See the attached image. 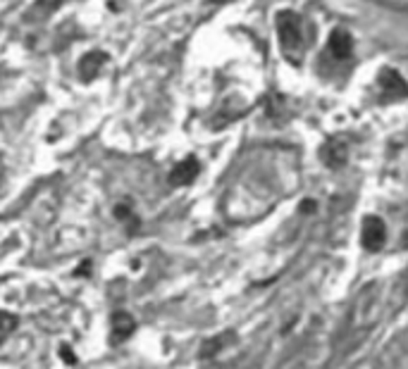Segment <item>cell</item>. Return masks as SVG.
<instances>
[{
  "label": "cell",
  "mask_w": 408,
  "mask_h": 369,
  "mask_svg": "<svg viewBox=\"0 0 408 369\" xmlns=\"http://www.w3.org/2000/svg\"><path fill=\"white\" fill-rule=\"evenodd\" d=\"M275 26L284 58L292 65H301V60H304V26H301V17L292 13V10H282L275 17Z\"/></svg>",
  "instance_id": "obj_1"
},
{
  "label": "cell",
  "mask_w": 408,
  "mask_h": 369,
  "mask_svg": "<svg viewBox=\"0 0 408 369\" xmlns=\"http://www.w3.org/2000/svg\"><path fill=\"white\" fill-rule=\"evenodd\" d=\"M377 86H379V93H382V100H387V103L389 100L394 103V100L408 98V83L394 67H384V69L379 72Z\"/></svg>",
  "instance_id": "obj_2"
},
{
  "label": "cell",
  "mask_w": 408,
  "mask_h": 369,
  "mask_svg": "<svg viewBox=\"0 0 408 369\" xmlns=\"http://www.w3.org/2000/svg\"><path fill=\"white\" fill-rule=\"evenodd\" d=\"M384 241H387V227H384V222L375 215H368L363 220V229H361L363 248L370 250V253H377V250H382Z\"/></svg>",
  "instance_id": "obj_3"
},
{
  "label": "cell",
  "mask_w": 408,
  "mask_h": 369,
  "mask_svg": "<svg viewBox=\"0 0 408 369\" xmlns=\"http://www.w3.org/2000/svg\"><path fill=\"white\" fill-rule=\"evenodd\" d=\"M327 53L332 55L334 60H339V63H346V60L354 55V38H351V33L346 29H334L329 33Z\"/></svg>",
  "instance_id": "obj_4"
},
{
  "label": "cell",
  "mask_w": 408,
  "mask_h": 369,
  "mask_svg": "<svg viewBox=\"0 0 408 369\" xmlns=\"http://www.w3.org/2000/svg\"><path fill=\"white\" fill-rule=\"evenodd\" d=\"M201 165L196 158H187L182 160L180 165H175V170L170 172V183L172 186H189L194 179L198 177Z\"/></svg>",
  "instance_id": "obj_5"
},
{
  "label": "cell",
  "mask_w": 408,
  "mask_h": 369,
  "mask_svg": "<svg viewBox=\"0 0 408 369\" xmlns=\"http://www.w3.org/2000/svg\"><path fill=\"white\" fill-rule=\"evenodd\" d=\"M136 331V322H134V317L130 312L120 310L113 315V336H110V343H125L127 338L132 336V334Z\"/></svg>",
  "instance_id": "obj_6"
},
{
  "label": "cell",
  "mask_w": 408,
  "mask_h": 369,
  "mask_svg": "<svg viewBox=\"0 0 408 369\" xmlns=\"http://www.w3.org/2000/svg\"><path fill=\"white\" fill-rule=\"evenodd\" d=\"M108 63V55L100 53V50H93V53H86L79 63V76L81 81H93L98 76V72L103 69V65Z\"/></svg>",
  "instance_id": "obj_7"
},
{
  "label": "cell",
  "mask_w": 408,
  "mask_h": 369,
  "mask_svg": "<svg viewBox=\"0 0 408 369\" xmlns=\"http://www.w3.org/2000/svg\"><path fill=\"white\" fill-rule=\"evenodd\" d=\"M320 158L329 167V170H334V167H342L346 162V145L342 141H327L325 145H322V150H320Z\"/></svg>",
  "instance_id": "obj_8"
},
{
  "label": "cell",
  "mask_w": 408,
  "mask_h": 369,
  "mask_svg": "<svg viewBox=\"0 0 408 369\" xmlns=\"http://www.w3.org/2000/svg\"><path fill=\"white\" fill-rule=\"evenodd\" d=\"M67 0H36L33 3V8H31V17H48V15H53L55 10L60 8V5H65Z\"/></svg>",
  "instance_id": "obj_9"
},
{
  "label": "cell",
  "mask_w": 408,
  "mask_h": 369,
  "mask_svg": "<svg viewBox=\"0 0 408 369\" xmlns=\"http://www.w3.org/2000/svg\"><path fill=\"white\" fill-rule=\"evenodd\" d=\"M17 324H19V320L13 315V312L8 310H0V343H3L5 338L10 336V334L17 329Z\"/></svg>",
  "instance_id": "obj_10"
},
{
  "label": "cell",
  "mask_w": 408,
  "mask_h": 369,
  "mask_svg": "<svg viewBox=\"0 0 408 369\" xmlns=\"http://www.w3.org/2000/svg\"><path fill=\"white\" fill-rule=\"evenodd\" d=\"M232 338V334H225V336H215V338H210V341H205L203 345H201V357H212V355H217V350L222 348V345L227 343V341Z\"/></svg>",
  "instance_id": "obj_11"
},
{
  "label": "cell",
  "mask_w": 408,
  "mask_h": 369,
  "mask_svg": "<svg viewBox=\"0 0 408 369\" xmlns=\"http://www.w3.org/2000/svg\"><path fill=\"white\" fill-rule=\"evenodd\" d=\"M60 355H63V360L67 365H77V357L70 353V345H63V350H60Z\"/></svg>",
  "instance_id": "obj_12"
},
{
  "label": "cell",
  "mask_w": 408,
  "mask_h": 369,
  "mask_svg": "<svg viewBox=\"0 0 408 369\" xmlns=\"http://www.w3.org/2000/svg\"><path fill=\"white\" fill-rule=\"evenodd\" d=\"M3 179H5V172H3V167H0V191H3Z\"/></svg>",
  "instance_id": "obj_13"
},
{
  "label": "cell",
  "mask_w": 408,
  "mask_h": 369,
  "mask_svg": "<svg viewBox=\"0 0 408 369\" xmlns=\"http://www.w3.org/2000/svg\"><path fill=\"white\" fill-rule=\"evenodd\" d=\"M210 3H215V5H225V3H232V0H210Z\"/></svg>",
  "instance_id": "obj_14"
},
{
  "label": "cell",
  "mask_w": 408,
  "mask_h": 369,
  "mask_svg": "<svg viewBox=\"0 0 408 369\" xmlns=\"http://www.w3.org/2000/svg\"><path fill=\"white\" fill-rule=\"evenodd\" d=\"M404 238H406V245H408V231L404 233Z\"/></svg>",
  "instance_id": "obj_15"
}]
</instances>
